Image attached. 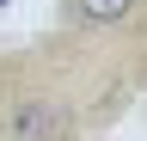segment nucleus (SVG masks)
Segmentation results:
<instances>
[{"instance_id": "obj_1", "label": "nucleus", "mask_w": 147, "mask_h": 141, "mask_svg": "<svg viewBox=\"0 0 147 141\" xmlns=\"http://www.w3.org/2000/svg\"><path fill=\"white\" fill-rule=\"evenodd\" d=\"M0 123H6V141H67L74 135L67 98L37 92V86H25V92H12L0 104Z\"/></svg>"}, {"instance_id": "obj_2", "label": "nucleus", "mask_w": 147, "mask_h": 141, "mask_svg": "<svg viewBox=\"0 0 147 141\" xmlns=\"http://www.w3.org/2000/svg\"><path fill=\"white\" fill-rule=\"evenodd\" d=\"M61 19L74 31H129L141 19V0H61Z\"/></svg>"}]
</instances>
